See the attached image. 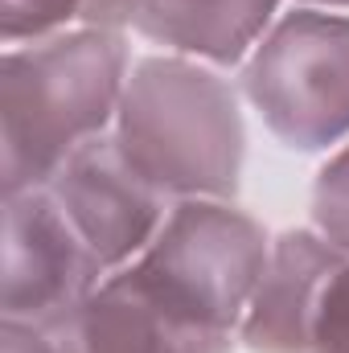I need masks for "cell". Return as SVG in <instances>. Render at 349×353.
I'll list each match as a JSON object with an SVG mask.
<instances>
[{"label":"cell","mask_w":349,"mask_h":353,"mask_svg":"<svg viewBox=\"0 0 349 353\" xmlns=\"http://www.w3.org/2000/svg\"><path fill=\"white\" fill-rule=\"evenodd\" d=\"M132 74L123 33L70 29L4 46L0 62V176L4 197L46 189L94 136L115 128Z\"/></svg>","instance_id":"6da1fadb"},{"label":"cell","mask_w":349,"mask_h":353,"mask_svg":"<svg viewBox=\"0 0 349 353\" xmlns=\"http://www.w3.org/2000/svg\"><path fill=\"white\" fill-rule=\"evenodd\" d=\"M111 136L169 201L239 193L247 161L239 90L206 62L181 54L132 62Z\"/></svg>","instance_id":"7a4b0ae2"},{"label":"cell","mask_w":349,"mask_h":353,"mask_svg":"<svg viewBox=\"0 0 349 353\" xmlns=\"http://www.w3.org/2000/svg\"><path fill=\"white\" fill-rule=\"evenodd\" d=\"M267 255L271 239L247 210L218 197H189L173 201L148 251L128 267L173 312L239 337Z\"/></svg>","instance_id":"3957f363"},{"label":"cell","mask_w":349,"mask_h":353,"mask_svg":"<svg viewBox=\"0 0 349 353\" xmlns=\"http://www.w3.org/2000/svg\"><path fill=\"white\" fill-rule=\"evenodd\" d=\"M243 94L292 152H329L349 140V17L283 12L243 62Z\"/></svg>","instance_id":"277c9868"},{"label":"cell","mask_w":349,"mask_h":353,"mask_svg":"<svg viewBox=\"0 0 349 353\" xmlns=\"http://www.w3.org/2000/svg\"><path fill=\"white\" fill-rule=\"evenodd\" d=\"M107 279L103 263L79 239L50 189L4 197V271L0 312L4 321L58 333L79 304Z\"/></svg>","instance_id":"5b68a950"},{"label":"cell","mask_w":349,"mask_h":353,"mask_svg":"<svg viewBox=\"0 0 349 353\" xmlns=\"http://www.w3.org/2000/svg\"><path fill=\"white\" fill-rule=\"evenodd\" d=\"M46 189L107 275L136 263L173 210L148 176L136 173L111 132L83 144Z\"/></svg>","instance_id":"8992f818"},{"label":"cell","mask_w":349,"mask_h":353,"mask_svg":"<svg viewBox=\"0 0 349 353\" xmlns=\"http://www.w3.org/2000/svg\"><path fill=\"white\" fill-rule=\"evenodd\" d=\"M54 341L62 353H235L239 337L173 312L132 267H119L79 304Z\"/></svg>","instance_id":"52a82bcc"},{"label":"cell","mask_w":349,"mask_h":353,"mask_svg":"<svg viewBox=\"0 0 349 353\" xmlns=\"http://www.w3.org/2000/svg\"><path fill=\"white\" fill-rule=\"evenodd\" d=\"M346 259L317 230H283L271 243L239 341L251 353H308L325 288Z\"/></svg>","instance_id":"ba28073f"},{"label":"cell","mask_w":349,"mask_h":353,"mask_svg":"<svg viewBox=\"0 0 349 353\" xmlns=\"http://www.w3.org/2000/svg\"><path fill=\"white\" fill-rule=\"evenodd\" d=\"M279 0H144L136 33L214 70L243 66L279 21Z\"/></svg>","instance_id":"9c48e42d"},{"label":"cell","mask_w":349,"mask_h":353,"mask_svg":"<svg viewBox=\"0 0 349 353\" xmlns=\"http://www.w3.org/2000/svg\"><path fill=\"white\" fill-rule=\"evenodd\" d=\"M144 0H0V41L25 46L70 29H136Z\"/></svg>","instance_id":"30bf717a"},{"label":"cell","mask_w":349,"mask_h":353,"mask_svg":"<svg viewBox=\"0 0 349 353\" xmlns=\"http://www.w3.org/2000/svg\"><path fill=\"white\" fill-rule=\"evenodd\" d=\"M312 230L349 255V140L312 181Z\"/></svg>","instance_id":"8fae6325"},{"label":"cell","mask_w":349,"mask_h":353,"mask_svg":"<svg viewBox=\"0 0 349 353\" xmlns=\"http://www.w3.org/2000/svg\"><path fill=\"white\" fill-rule=\"evenodd\" d=\"M308 353H349V259L333 271V279L325 288Z\"/></svg>","instance_id":"7c38bea8"},{"label":"cell","mask_w":349,"mask_h":353,"mask_svg":"<svg viewBox=\"0 0 349 353\" xmlns=\"http://www.w3.org/2000/svg\"><path fill=\"white\" fill-rule=\"evenodd\" d=\"M0 353H62V350H58V341L50 333L17 325V321H4L0 325Z\"/></svg>","instance_id":"4fadbf2b"},{"label":"cell","mask_w":349,"mask_h":353,"mask_svg":"<svg viewBox=\"0 0 349 353\" xmlns=\"http://www.w3.org/2000/svg\"><path fill=\"white\" fill-rule=\"evenodd\" d=\"M300 8H325V12H341L349 8V0H296Z\"/></svg>","instance_id":"5bb4252c"}]
</instances>
